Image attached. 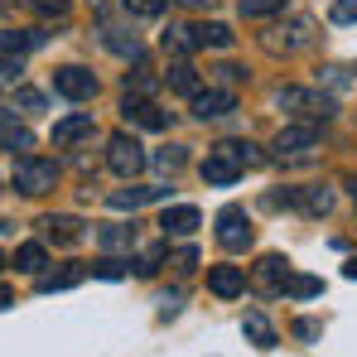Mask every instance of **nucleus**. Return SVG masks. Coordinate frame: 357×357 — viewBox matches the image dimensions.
<instances>
[{
    "label": "nucleus",
    "mask_w": 357,
    "mask_h": 357,
    "mask_svg": "<svg viewBox=\"0 0 357 357\" xmlns=\"http://www.w3.org/2000/svg\"><path fill=\"white\" fill-rule=\"evenodd\" d=\"M237 178H241V145H237V140L213 145V150H208V160H203V183L227 188V183H237Z\"/></svg>",
    "instance_id": "f257e3e1"
},
{
    "label": "nucleus",
    "mask_w": 357,
    "mask_h": 357,
    "mask_svg": "<svg viewBox=\"0 0 357 357\" xmlns=\"http://www.w3.org/2000/svg\"><path fill=\"white\" fill-rule=\"evenodd\" d=\"M280 112H290V116H304V121H328L333 116V97H324V92H304V87H285L280 97Z\"/></svg>",
    "instance_id": "f03ea898"
},
{
    "label": "nucleus",
    "mask_w": 357,
    "mask_h": 357,
    "mask_svg": "<svg viewBox=\"0 0 357 357\" xmlns=\"http://www.w3.org/2000/svg\"><path fill=\"white\" fill-rule=\"evenodd\" d=\"M54 178H59V165H54V160L24 155V160L15 165V188H20V193H49Z\"/></svg>",
    "instance_id": "7ed1b4c3"
},
{
    "label": "nucleus",
    "mask_w": 357,
    "mask_h": 357,
    "mask_svg": "<svg viewBox=\"0 0 357 357\" xmlns=\"http://www.w3.org/2000/svg\"><path fill=\"white\" fill-rule=\"evenodd\" d=\"M145 150H140V140L135 135H112V145H107V165H112V174L121 178H135L140 169H145Z\"/></svg>",
    "instance_id": "20e7f679"
},
{
    "label": "nucleus",
    "mask_w": 357,
    "mask_h": 357,
    "mask_svg": "<svg viewBox=\"0 0 357 357\" xmlns=\"http://www.w3.org/2000/svg\"><path fill=\"white\" fill-rule=\"evenodd\" d=\"M54 92L68 97V102H87V97H97V77L87 68H59L54 73Z\"/></svg>",
    "instance_id": "39448f33"
},
{
    "label": "nucleus",
    "mask_w": 357,
    "mask_h": 357,
    "mask_svg": "<svg viewBox=\"0 0 357 357\" xmlns=\"http://www.w3.org/2000/svg\"><path fill=\"white\" fill-rule=\"evenodd\" d=\"M218 241H222L227 251L251 246V222H246V213H241V208H222V213H218Z\"/></svg>",
    "instance_id": "423d86ee"
},
{
    "label": "nucleus",
    "mask_w": 357,
    "mask_h": 357,
    "mask_svg": "<svg viewBox=\"0 0 357 357\" xmlns=\"http://www.w3.org/2000/svg\"><path fill=\"white\" fill-rule=\"evenodd\" d=\"M319 145V126L314 121H295V126H285L280 135H275V150L280 155H309Z\"/></svg>",
    "instance_id": "0eeeda50"
},
{
    "label": "nucleus",
    "mask_w": 357,
    "mask_h": 357,
    "mask_svg": "<svg viewBox=\"0 0 357 357\" xmlns=\"http://www.w3.org/2000/svg\"><path fill=\"white\" fill-rule=\"evenodd\" d=\"M232 107H237V97H232V92H227V87H208V92H203V87H198V92H193V116H198V121L227 116V112H232Z\"/></svg>",
    "instance_id": "6e6552de"
},
{
    "label": "nucleus",
    "mask_w": 357,
    "mask_h": 357,
    "mask_svg": "<svg viewBox=\"0 0 357 357\" xmlns=\"http://www.w3.org/2000/svg\"><path fill=\"white\" fill-rule=\"evenodd\" d=\"M208 290L222 299H237L246 290V275H241V266H213L208 271Z\"/></svg>",
    "instance_id": "1a4fd4ad"
},
{
    "label": "nucleus",
    "mask_w": 357,
    "mask_h": 357,
    "mask_svg": "<svg viewBox=\"0 0 357 357\" xmlns=\"http://www.w3.org/2000/svg\"><path fill=\"white\" fill-rule=\"evenodd\" d=\"M87 135H92V116H87V112H77V116H63L59 126H54V145H59V150L77 145V140H87Z\"/></svg>",
    "instance_id": "9d476101"
},
{
    "label": "nucleus",
    "mask_w": 357,
    "mask_h": 357,
    "mask_svg": "<svg viewBox=\"0 0 357 357\" xmlns=\"http://www.w3.org/2000/svg\"><path fill=\"white\" fill-rule=\"evenodd\" d=\"M198 208H165V218H160V227H165V237H188V232H198Z\"/></svg>",
    "instance_id": "9b49d317"
},
{
    "label": "nucleus",
    "mask_w": 357,
    "mask_h": 357,
    "mask_svg": "<svg viewBox=\"0 0 357 357\" xmlns=\"http://www.w3.org/2000/svg\"><path fill=\"white\" fill-rule=\"evenodd\" d=\"M126 121H135V126H145V130H165V112L155 107V102H145V97H126Z\"/></svg>",
    "instance_id": "f8f14e48"
},
{
    "label": "nucleus",
    "mask_w": 357,
    "mask_h": 357,
    "mask_svg": "<svg viewBox=\"0 0 357 357\" xmlns=\"http://www.w3.org/2000/svg\"><path fill=\"white\" fill-rule=\"evenodd\" d=\"M285 203H299L309 218H324L328 208H333V198H328V188H290L285 193Z\"/></svg>",
    "instance_id": "ddd939ff"
},
{
    "label": "nucleus",
    "mask_w": 357,
    "mask_h": 357,
    "mask_svg": "<svg viewBox=\"0 0 357 357\" xmlns=\"http://www.w3.org/2000/svg\"><path fill=\"white\" fill-rule=\"evenodd\" d=\"M193 39H198V49H208V44H213V49H232L237 34H232L222 20H213V24H193Z\"/></svg>",
    "instance_id": "4468645a"
},
{
    "label": "nucleus",
    "mask_w": 357,
    "mask_h": 357,
    "mask_svg": "<svg viewBox=\"0 0 357 357\" xmlns=\"http://www.w3.org/2000/svg\"><path fill=\"white\" fill-rule=\"evenodd\" d=\"M256 280H261L266 290L285 285V280H290V261H285V256H261V266H256Z\"/></svg>",
    "instance_id": "2eb2a0df"
},
{
    "label": "nucleus",
    "mask_w": 357,
    "mask_h": 357,
    "mask_svg": "<svg viewBox=\"0 0 357 357\" xmlns=\"http://www.w3.org/2000/svg\"><path fill=\"white\" fill-rule=\"evenodd\" d=\"M44 232L59 241V246H73V241L82 237V222H77V218H68V213H59V218H44Z\"/></svg>",
    "instance_id": "dca6fc26"
},
{
    "label": "nucleus",
    "mask_w": 357,
    "mask_h": 357,
    "mask_svg": "<svg viewBox=\"0 0 357 357\" xmlns=\"http://www.w3.org/2000/svg\"><path fill=\"white\" fill-rule=\"evenodd\" d=\"M0 145H10V150H29L34 145V135L24 126H15V112H0Z\"/></svg>",
    "instance_id": "f3484780"
},
{
    "label": "nucleus",
    "mask_w": 357,
    "mask_h": 357,
    "mask_svg": "<svg viewBox=\"0 0 357 357\" xmlns=\"http://www.w3.org/2000/svg\"><path fill=\"white\" fill-rule=\"evenodd\" d=\"M155 198H165V188H116L112 193V208H140V203H155Z\"/></svg>",
    "instance_id": "a211bd4d"
},
{
    "label": "nucleus",
    "mask_w": 357,
    "mask_h": 357,
    "mask_svg": "<svg viewBox=\"0 0 357 357\" xmlns=\"http://www.w3.org/2000/svg\"><path fill=\"white\" fill-rule=\"evenodd\" d=\"M165 82H169L174 92H183V97H193V92H198V68H193V63H174V68L165 73Z\"/></svg>",
    "instance_id": "6ab92c4d"
},
{
    "label": "nucleus",
    "mask_w": 357,
    "mask_h": 357,
    "mask_svg": "<svg viewBox=\"0 0 357 357\" xmlns=\"http://www.w3.org/2000/svg\"><path fill=\"white\" fill-rule=\"evenodd\" d=\"M44 261H49V256H44V246H39V241H24V246L15 251V271L39 275V271H44Z\"/></svg>",
    "instance_id": "aec40b11"
},
{
    "label": "nucleus",
    "mask_w": 357,
    "mask_h": 357,
    "mask_svg": "<svg viewBox=\"0 0 357 357\" xmlns=\"http://www.w3.org/2000/svg\"><path fill=\"white\" fill-rule=\"evenodd\" d=\"M241 328H246V338H251L256 348H275V328H271L261 314H246V319H241Z\"/></svg>",
    "instance_id": "412c9836"
},
{
    "label": "nucleus",
    "mask_w": 357,
    "mask_h": 357,
    "mask_svg": "<svg viewBox=\"0 0 357 357\" xmlns=\"http://www.w3.org/2000/svg\"><path fill=\"white\" fill-rule=\"evenodd\" d=\"M34 44H39V34H34V29H10V34H0V49H5V54H15V59H20V54H29Z\"/></svg>",
    "instance_id": "4be33fe9"
},
{
    "label": "nucleus",
    "mask_w": 357,
    "mask_h": 357,
    "mask_svg": "<svg viewBox=\"0 0 357 357\" xmlns=\"http://www.w3.org/2000/svg\"><path fill=\"white\" fill-rule=\"evenodd\" d=\"M107 49L121 54V59H140V39L126 34V29H107Z\"/></svg>",
    "instance_id": "5701e85b"
},
{
    "label": "nucleus",
    "mask_w": 357,
    "mask_h": 357,
    "mask_svg": "<svg viewBox=\"0 0 357 357\" xmlns=\"http://www.w3.org/2000/svg\"><path fill=\"white\" fill-rule=\"evenodd\" d=\"M97 241H102L107 251H121V246H130V241H135V232H130V227H116V222H107V227L97 232Z\"/></svg>",
    "instance_id": "b1692460"
},
{
    "label": "nucleus",
    "mask_w": 357,
    "mask_h": 357,
    "mask_svg": "<svg viewBox=\"0 0 357 357\" xmlns=\"http://www.w3.org/2000/svg\"><path fill=\"white\" fill-rule=\"evenodd\" d=\"M165 49H174V54H193V49H198V39H193V29L174 24V29H165Z\"/></svg>",
    "instance_id": "393cba45"
},
{
    "label": "nucleus",
    "mask_w": 357,
    "mask_h": 357,
    "mask_svg": "<svg viewBox=\"0 0 357 357\" xmlns=\"http://www.w3.org/2000/svg\"><path fill=\"white\" fill-rule=\"evenodd\" d=\"M77 280H82V271H59V275H44V280H39V290H44V295H54V290H68V285H77Z\"/></svg>",
    "instance_id": "a878e982"
},
{
    "label": "nucleus",
    "mask_w": 357,
    "mask_h": 357,
    "mask_svg": "<svg viewBox=\"0 0 357 357\" xmlns=\"http://www.w3.org/2000/svg\"><path fill=\"white\" fill-rule=\"evenodd\" d=\"M155 165H160L165 174H174V169L188 165V155H183V145H169V150H160V155H155Z\"/></svg>",
    "instance_id": "bb28decb"
},
{
    "label": "nucleus",
    "mask_w": 357,
    "mask_h": 357,
    "mask_svg": "<svg viewBox=\"0 0 357 357\" xmlns=\"http://www.w3.org/2000/svg\"><path fill=\"white\" fill-rule=\"evenodd\" d=\"M165 5H169V0H126V10H130V15H140V20H160V15H165Z\"/></svg>",
    "instance_id": "cd10ccee"
},
{
    "label": "nucleus",
    "mask_w": 357,
    "mask_h": 357,
    "mask_svg": "<svg viewBox=\"0 0 357 357\" xmlns=\"http://www.w3.org/2000/svg\"><path fill=\"white\" fill-rule=\"evenodd\" d=\"M275 10H285V0H241V15H275Z\"/></svg>",
    "instance_id": "c85d7f7f"
},
{
    "label": "nucleus",
    "mask_w": 357,
    "mask_h": 357,
    "mask_svg": "<svg viewBox=\"0 0 357 357\" xmlns=\"http://www.w3.org/2000/svg\"><path fill=\"white\" fill-rule=\"evenodd\" d=\"M92 275H102V280H121V275H126V266H121L116 256H102V261L92 266Z\"/></svg>",
    "instance_id": "c756f323"
},
{
    "label": "nucleus",
    "mask_w": 357,
    "mask_h": 357,
    "mask_svg": "<svg viewBox=\"0 0 357 357\" xmlns=\"http://www.w3.org/2000/svg\"><path fill=\"white\" fill-rule=\"evenodd\" d=\"M285 290H290V295H299V299H309V295H319L324 285H319L314 275H299V280H285Z\"/></svg>",
    "instance_id": "7c9ffc66"
},
{
    "label": "nucleus",
    "mask_w": 357,
    "mask_h": 357,
    "mask_svg": "<svg viewBox=\"0 0 357 357\" xmlns=\"http://www.w3.org/2000/svg\"><path fill=\"white\" fill-rule=\"evenodd\" d=\"M15 107H24V112H44V92H34V87H20V92H15Z\"/></svg>",
    "instance_id": "2f4dec72"
},
{
    "label": "nucleus",
    "mask_w": 357,
    "mask_h": 357,
    "mask_svg": "<svg viewBox=\"0 0 357 357\" xmlns=\"http://www.w3.org/2000/svg\"><path fill=\"white\" fill-rule=\"evenodd\" d=\"M328 15H333V24H353V20H357V0H338Z\"/></svg>",
    "instance_id": "473e14b6"
},
{
    "label": "nucleus",
    "mask_w": 357,
    "mask_h": 357,
    "mask_svg": "<svg viewBox=\"0 0 357 357\" xmlns=\"http://www.w3.org/2000/svg\"><path fill=\"white\" fill-rule=\"evenodd\" d=\"M193 266H198V251H193V246H183V251L174 256V271H193Z\"/></svg>",
    "instance_id": "72a5a7b5"
},
{
    "label": "nucleus",
    "mask_w": 357,
    "mask_h": 357,
    "mask_svg": "<svg viewBox=\"0 0 357 357\" xmlns=\"http://www.w3.org/2000/svg\"><path fill=\"white\" fill-rule=\"evenodd\" d=\"M15 77H20V59L10 63V54H5V59H0V82H15Z\"/></svg>",
    "instance_id": "f704fd0d"
},
{
    "label": "nucleus",
    "mask_w": 357,
    "mask_h": 357,
    "mask_svg": "<svg viewBox=\"0 0 357 357\" xmlns=\"http://www.w3.org/2000/svg\"><path fill=\"white\" fill-rule=\"evenodd\" d=\"M44 15H68V0H39Z\"/></svg>",
    "instance_id": "c9c22d12"
},
{
    "label": "nucleus",
    "mask_w": 357,
    "mask_h": 357,
    "mask_svg": "<svg viewBox=\"0 0 357 357\" xmlns=\"http://www.w3.org/2000/svg\"><path fill=\"white\" fill-rule=\"evenodd\" d=\"M15 304V295H10V285H0V309H10Z\"/></svg>",
    "instance_id": "e433bc0d"
},
{
    "label": "nucleus",
    "mask_w": 357,
    "mask_h": 357,
    "mask_svg": "<svg viewBox=\"0 0 357 357\" xmlns=\"http://www.w3.org/2000/svg\"><path fill=\"white\" fill-rule=\"evenodd\" d=\"M183 5H193V10H203V5H213V0H183Z\"/></svg>",
    "instance_id": "4c0bfd02"
},
{
    "label": "nucleus",
    "mask_w": 357,
    "mask_h": 357,
    "mask_svg": "<svg viewBox=\"0 0 357 357\" xmlns=\"http://www.w3.org/2000/svg\"><path fill=\"white\" fill-rule=\"evenodd\" d=\"M348 280H357V261H348Z\"/></svg>",
    "instance_id": "58836bf2"
},
{
    "label": "nucleus",
    "mask_w": 357,
    "mask_h": 357,
    "mask_svg": "<svg viewBox=\"0 0 357 357\" xmlns=\"http://www.w3.org/2000/svg\"><path fill=\"white\" fill-rule=\"evenodd\" d=\"M348 188H353V198H357V174H353V178H348Z\"/></svg>",
    "instance_id": "ea45409f"
},
{
    "label": "nucleus",
    "mask_w": 357,
    "mask_h": 357,
    "mask_svg": "<svg viewBox=\"0 0 357 357\" xmlns=\"http://www.w3.org/2000/svg\"><path fill=\"white\" fill-rule=\"evenodd\" d=\"M0 10H5V0H0Z\"/></svg>",
    "instance_id": "a19ab883"
}]
</instances>
